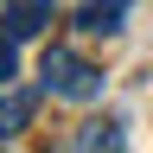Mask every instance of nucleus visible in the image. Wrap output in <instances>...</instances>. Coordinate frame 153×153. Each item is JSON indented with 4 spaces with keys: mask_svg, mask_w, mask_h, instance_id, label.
Here are the masks:
<instances>
[{
    "mask_svg": "<svg viewBox=\"0 0 153 153\" xmlns=\"http://www.w3.org/2000/svg\"><path fill=\"white\" fill-rule=\"evenodd\" d=\"M57 19V0H7L0 7V26H7V45H32Z\"/></svg>",
    "mask_w": 153,
    "mask_h": 153,
    "instance_id": "obj_2",
    "label": "nucleus"
},
{
    "mask_svg": "<svg viewBox=\"0 0 153 153\" xmlns=\"http://www.w3.org/2000/svg\"><path fill=\"white\" fill-rule=\"evenodd\" d=\"M128 13H134V0H83V7L70 13V26H76V32L108 38V32H121V26H128Z\"/></svg>",
    "mask_w": 153,
    "mask_h": 153,
    "instance_id": "obj_3",
    "label": "nucleus"
},
{
    "mask_svg": "<svg viewBox=\"0 0 153 153\" xmlns=\"http://www.w3.org/2000/svg\"><path fill=\"white\" fill-rule=\"evenodd\" d=\"M76 153H121V121H115V115H102V121H83V134H76Z\"/></svg>",
    "mask_w": 153,
    "mask_h": 153,
    "instance_id": "obj_5",
    "label": "nucleus"
},
{
    "mask_svg": "<svg viewBox=\"0 0 153 153\" xmlns=\"http://www.w3.org/2000/svg\"><path fill=\"white\" fill-rule=\"evenodd\" d=\"M32 108H38V96H32L26 83H7V102H0V134H7V140H19V134H26V121H32Z\"/></svg>",
    "mask_w": 153,
    "mask_h": 153,
    "instance_id": "obj_4",
    "label": "nucleus"
},
{
    "mask_svg": "<svg viewBox=\"0 0 153 153\" xmlns=\"http://www.w3.org/2000/svg\"><path fill=\"white\" fill-rule=\"evenodd\" d=\"M38 89L64 96V102H96V96H102V64L76 57L70 45H51L45 57H38Z\"/></svg>",
    "mask_w": 153,
    "mask_h": 153,
    "instance_id": "obj_1",
    "label": "nucleus"
}]
</instances>
